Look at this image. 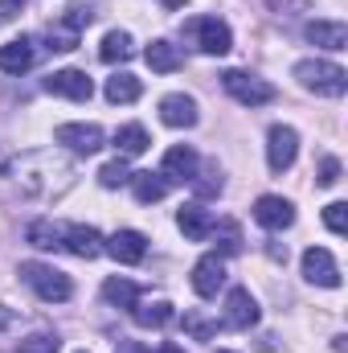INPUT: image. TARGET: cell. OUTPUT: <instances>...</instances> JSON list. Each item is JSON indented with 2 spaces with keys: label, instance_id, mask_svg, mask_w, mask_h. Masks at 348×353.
<instances>
[{
  "label": "cell",
  "instance_id": "obj_1",
  "mask_svg": "<svg viewBox=\"0 0 348 353\" xmlns=\"http://www.w3.org/2000/svg\"><path fill=\"white\" fill-rule=\"evenodd\" d=\"M295 79L303 90H316L324 99H340L348 90V70L336 62H324V58H303L295 62Z\"/></svg>",
  "mask_w": 348,
  "mask_h": 353
},
{
  "label": "cell",
  "instance_id": "obj_2",
  "mask_svg": "<svg viewBox=\"0 0 348 353\" xmlns=\"http://www.w3.org/2000/svg\"><path fill=\"white\" fill-rule=\"evenodd\" d=\"M21 279H25V283L37 292V300H45V304H62V300L74 296L70 275L58 271V267H50V263H21Z\"/></svg>",
  "mask_w": 348,
  "mask_h": 353
},
{
  "label": "cell",
  "instance_id": "obj_3",
  "mask_svg": "<svg viewBox=\"0 0 348 353\" xmlns=\"http://www.w3.org/2000/svg\"><path fill=\"white\" fill-rule=\"evenodd\" d=\"M221 87L234 103L242 107H262V103H274V87L259 79V74H246V70H226L221 74Z\"/></svg>",
  "mask_w": 348,
  "mask_h": 353
},
{
  "label": "cell",
  "instance_id": "obj_4",
  "mask_svg": "<svg viewBox=\"0 0 348 353\" xmlns=\"http://www.w3.org/2000/svg\"><path fill=\"white\" fill-rule=\"evenodd\" d=\"M188 33L197 37V50L209 54V58H226L234 50V33L221 17H201V21H188Z\"/></svg>",
  "mask_w": 348,
  "mask_h": 353
},
{
  "label": "cell",
  "instance_id": "obj_5",
  "mask_svg": "<svg viewBox=\"0 0 348 353\" xmlns=\"http://www.w3.org/2000/svg\"><path fill=\"white\" fill-rule=\"evenodd\" d=\"M295 157H299V132L287 128V123H274L266 132V165H270V173H287L295 165Z\"/></svg>",
  "mask_w": 348,
  "mask_h": 353
},
{
  "label": "cell",
  "instance_id": "obj_6",
  "mask_svg": "<svg viewBox=\"0 0 348 353\" xmlns=\"http://www.w3.org/2000/svg\"><path fill=\"white\" fill-rule=\"evenodd\" d=\"M54 140L58 144H66L70 152H78V157H94L98 148H102V128L98 123H62L58 132H54Z\"/></svg>",
  "mask_w": 348,
  "mask_h": 353
},
{
  "label": "cell",
  "instance_id": "obj_7",
  "mask_svg": "<svg viewBox=\"0 0 348 353\" xmlns=\"http://www.w3.org/2000/svg\"><path fill=\"white\" fill-rule=\"evenodd\" d=\"M226 329H254L259 325V300L246 292V288H230L226 292V316H221Z\"/></svg>",
  "mask_w": 348,
  "mask_h": 353
},
{
  "label": "cell",
  "instance_id": "obj_8",
  "mask_svg": "<svg viewBox=\"0 0 348 353\" xmlns=\"http://www.w3.org/2000/svg\"><path fill=\"white\" fill-rule=\"evenodd\" d=\"M303 279L307 283H320V288H340V267L332 259V251L307 247L303 251Z\"/></svg>",
  "mask_w": 348,
  "mask_h": 353
},
{
  "label": "cell",
  "instance_id": "obj_9",
  "mask_svg": "<svg viewBox=\"0 0 348 353\" xmlns=\"http://www.w3.org/2000/svg\"><path fill=\"white\" fill-rule=\"evenodd\" d=\"M102 251L115 259V263H144V255H148V239L140 234V230H115L107 243H102Z\"/></svg>",
  "mask_w": 348,
  "mask_h": 353
},
{
  "label": "cell",
  "instance_id": "obj_10",
  "mask_svg": "<svg viewBox=\"0 0 348 353\" xmlns=\"http://www.w3.org/2000/svg\"><path fill=\"white\" fill-rule=\"evenodd\" d=\"M254 222L266 226V230H287L295 222V205L287 197H274V193H262L254 201Z\"/></svg>",
  "mask_w": 348,
  "mask_h": 353
},
{
  "label": "cell",
  "instance_id": "obj_11",
  "mask_svg": "<svg viewBox=\"0 0 348 353\" xmlns=\"http://www.w3.org/2000/svg\"><path fill=\"white\" fill-rule=\"evenodd\" d=\"M45 90L50 94H62V99H74V103H87L90 94H94V83L87 79V70H58V74H50L45 79Z\"/></svg>",
  "mask_w": 348,
  "mask_h": 353
},
{
  "label": "cell",
  "instance_id": "obj_12",
  "mask_svg": "<svg viewBox=\"0 0 348 353\" xmlns=\"http://www.w3.org/2000/svg\"><path fill=\"white\" fill-rule=\"evenodd\" d=\"M197 152L188 148V144H173L168 152H164V161H160V176L168 181V185H184V181H193L197 173Z\"/></svg>",
  "mask_w": 348,
  "mask_h": 353
},
{
  "label": "cell",
  "instance_id": "obj_13",
  "mask_svg": "<svg viewBox=\"0 0 348 353\" xmlns=\"http://www.w3.org/2000/svg\"><path fill=\"white\" fill-rule=\"evenodd\" d=\"M102 243L107 239L94 226H62V247L70 255H78V259H98L102 255Z\"/></svg>",
  "mask_w": 348,
  "mask_h": 353
},
{
  "label": "cell",
  "instance_id": "obj_14",
  "mask_svg": "<svg viewBox=\"0 0 348 353\" xmlns=\"http://www.w3.org/2000/svg\"><path fill=\"white\" fill-rule=\"evenodd\" d=\"M226 288V263L217 259V255H205V259H197V267H193V292L197 296H217Z\"/></svg>",
  "mask_w": 348,
  "mask_h": 353
},
{
  "label": "cell",
  "instance_id": "obj_15",
  "mask_svg": "<svg viewBox=\"0 0 348 353\" xmlns=\"http://www.w3.org/2000/svg\"><path fill=\"white\" fill-rule=\"evenodd\" d=\"M160 119L168 128H197V119H201L197 115V99L193 94H180V90L176 94H164L160 99Z\"/></svg>",
  "mask_w": 348,
  "mask_h": 353
},
{
  "label": "cell",
  "instance_id": "obj_16",
  "mask_svg": "<svg viewBox=\"0 0 348 353\" xmlns=\"http://www.w3.org/2000/svg\"><path fill=\"white\" fill-rule=\"evenodd\" d=\"M213 222H217V218H213L205 205H197V201L176 210V226L184 230V239H188V243H205V239H209V230H213Z\"/></svg>",
  "mask_w": 348,
  "mask_h": 353
},
{
  "label": "cell",
  "instance_id": "obj_17",
  "mask_svg": "<svg viewBox=\"0 0 348 353\" xmlns=\"http://www.w3.org/2000/svg\"><path fill=\"white\" fill-rule=\"evenodd\" d=\"M303 37L312 41V46H320V50H348V25L345 21H312L307 29H303Z\"/></svg>",
  "mask_w": 348,
  "mask_h": 353
},
{
  "label": "cell",
  "instance_id": "obj_18",
  "mask_svg": "<svg viewBox=\"0 0 348 353\" xmlns=\"http://www.w3.org/2000/svg\"><path fill=\"white\" fill-rule=\"evenodd\" d=\"M33 66V41L29 37H12L0 46V70L4 74H25Z\"/></svg>",
  "mask_w": 348,
  "mask_h": 353
},
{
  "label": "cell",
  "instance_id": "obj_19",
  "mask_svg": "<svg viewBox=\"0 0 348 353\" xmlns=\"http://www.w3.org/2000/svg\"><path fill=\"white\" fill-rule=\"evenodd\" d=\"M127 312H131V316H135V325H144V329H164V325L176 316L168 300H135Z\"/></svg>",
  "mask_w": 348,
  "mask_h": 353
},
{
  "label": "cell",
  "instance_id": "obj_20",
  "mask_svg": "<svg viewBox=\"0 0 348 353\" xmlns=\"http://www.w3.org/2000/svg\"><path fill=\"white\" fill-rule=\"evenodd\" d=\"M131 54H135V41H131V33H123V29H111V33L102 37V46H98V58H102L107 66L127 62Z\"/></svg>",
  "mask_w": 348,
  "mask_h": 353
},
{
  "label": "cell",
  "instance_id": "obj_21",
  "mask_svg": "<svg viewBox=\"0 0 348 353\" xmlns=\"http://www.w3.org/2000/svg\"><path fill=\"white\" fill-rule=\"evenodd\" d=\"M148 144H152V136H148L144 123H123V128L115 132V148H119V157H140V152H148Z\"/></svg>",
  "mask_w": 348,
  "mask_h": 353
},
{
  "label": "cell",
  "instance_id": "obj_22",
  "mask_svg": "<svg viewBox=\"0 0 348 353\" xmlns=\"http://www.w3.org/2000/svg\"><path fill=\"white\" fill-rule=\"evenodd\" d=\"M131 189H135V201L140 205H152V201H164V193H168V181L160 173H131L127 181Z\"/></svg>",
  "mask_w": 348,
  "mask_h": 353
},
{
  "label": "cell",
  "instance_id": "obj_23",
  "mask_svg": "<svg viewBox=\"0 0 348 353\" xmlns=\"http://www.w3.org/2000/svg\"><path fill=\"white\" fill-rule=\"evenodd\" d=\"M144 58H148V66H152L156 74H173V70H180V50H176L173 41H152V46L144 50Z\"/></svg>",
  "mask_w": 348,
  "mask_h": 353
},
{
  "label": "cell",
  "instance_id": "obj_24",
  "mask_svg": "<svg viewBox=\"0 0 348 353\" xmlns=\"http://www.w3.org/2000/svg\"><path fill=\"white\" fill-rule=\"evenodd\" d=\"M140 90H144V83H140L135 74L119 70V74H111V79H107V103H135V99H140Z\"/></svg>",
  "mask_w": 348,
  "mask_h": 353
},
{
  "label": "cell",
  "instance_id": "obj_25",
  "mask_svg": "<svg viewBox=\"0 0 348 353\" xmlns=\"http://www.w3.org/2000/svg\"><path fill=\"white\" fill-rule=\"evenodd\" d=\"M209 239H217V251H213L217 259H230V255L242 251V230H238V222H213Z\"/></svg>",
  "mask_w": 348,
  "mask_h": 353
},
{
  "label": "cell",
  "instance_id": "obj_26",
  "mask_svg": "<svg viewBox=\"0 0 348 353\" xmlns=\"http://www.w3.org/2000/svg\"><path fill=\"white\" fill-rule=\"evenodd\" d=\"M102 300L115 304V308H131V304L140 300V288H135L131 279H123V275H111V279L102 283Z\"/></svg>",
  "mask_w": 348,
  "mask_h": 353
},
{
  "label": "cell",
  "instance_id": "obj_27",
  "mask_svg": "<svg viewBox=\"0 0 348 353\" xmlns=\"http://www.w3.org/2000/svg\"><path fill=\"white\" fill-rule=\"evenodd\" d=\"M25 239H29L37 251H54V247H62V226H54L50 218H37V222H29Z\"/></svg>",
  "mask_w": 348,
  "mask_h": 353
},
{
  "label": "cell",
  "instance_id": "obj_28",
  "mask_svg": "<svg viewBox=\"0 0 348 353\" xmlns=\"http://www.w3.org/2000/svg\"><path fill=\"white\" fill-rule=\"evenodd\" d=\"M188 185H193V193L205 201V197H217L226 181H221V169L209 161V165H197V173H193V181H188Z\"/></svg>",
  "mask_w": 348,
  "mask_h": 353
},
{
  "label": "cell",
  "instance_id": "obj_29",
  "mask_svg": "<svg viewBox=\"0 0 348 353\" xmlns=\"http://www.w3.org/2000/svg\"><path fill=\"white\" fill-rule=\"evenodd\" d=\"M127 181H131L127 157H119V161H107V165L98 169V185H102V189H119V185H127Z\"/></svg>",
  "mask_w": 348,
  "mask_h": 353
},
{
  "label": "cell",
  "instance_id": "obj_30",
  "mask_svg": "<svg viewBox=\"0 0 348 353\" xmlns=\"http://www.w3.org/2000/svg\"><path fill=\"white\" fill-rule=\"evenodd\" d=\"M324 226H328L332 234H345V230H348V205H345V201L324 205Z\"/></svg>",
  "mask_w": 348,
  "mask_h": 353
},
{
  "label": "cell",
  "instance_id": "obj_31",
  "mask_svg": "<svg viewBox=\"0 0 348 353\" xmlns=\"http://www.w3.org/2000/svg\"><path fill=\"white\" fill-rule=\"evenodd\" d=\"M17 353H58V337H54V333H33V337L21 341Z\"/></svg>",
  "mask_w": 348,
  "mask_h": 353
},
{
  "label": "cell",
  "instance_id": "obj_32",
  "mask_svg": "<svg viewBox=\"0 0 348 353\" xmlns=\"http://www.w3.org/2000/svg\"><path fill=\"white\" fill-rule=\"evenodd\" d=\"M184 329H188L193 337H201V341H209V337L217 333V325H209V321H201V316H193V312H184Z\"/></svg>",
  "mask_w": 348,
  "mask_h": 353
},
{
  "label": "cell",
  "instance_id": "obj_33",
  "mask_svg": "<svg viewBox=\"0 0 348 353\" xmlns=\"http://www.w3.org/2000/svg\"><path fill=\"white\" fill-rule=\"evenodd\" d=\"M90 21H94V12L78 4V8H70V12H66V21H62V25H66V29H74V33H83V29H87Z\"/></svg>",
  "mask_w": 348,
  "mask_h": 353
},
{
  "label": "cell",
  "instance_id": "obj_34",
  "mask_svg": "<svg viewBox=\"0 0 348 353\" xmlns=\"http://www.w3.org/2000/svg\"><path fill=\"white\" fill-rule=\"evenodd\" d=\"M316 181H320V185H336V181H340V161H336V157H324Z\"/></svg>",
  "mask_w": 348,
  "mask_h": 353
},
{
  "label": "cell",
  "instance_id": "obj_35",
  "mask_svg": "<svg viewBox=\"0 0 348 353\" xmlns=\"http://www.w3.org/2000/svg\"><path fill=\"white\" fill-rule=\"evenodd\" d=\"M74 46H78V33H74V29H62V33L50 29V50H62V54H66V50H74Z\"/></svg>",
  "mask_w": 348,
  "mask_h": 353
},
{
  "label": "cell",
  "instance_id": "obj_36",
  "mask_svg": "<svg viewBox=\"0 0 348 353\" xmlns=\"http://www.w3.org/2000/svg\"><path fill=\"white\" fill-rule=\"evenodd\" d=\"M17 12H21V0H0V25H4V21H12Z\"/></svg>",
  "mask_w": 348,
  "mask_h": 353
},
{
  "label": "cell",
  "instance_id": "obj_37",
  "mask_svg": "<svg viewBox=\"0 0 348 353\" xmlns=\"http://www.w3.org/2000/svg\"><path fill=\"white\" fill-rule=\"evenodd\" d=\"M266 4H270V8H274V12H283V8H287V4H291V8H299V12H303V8H307V0H266Z\"/></svg>",
  "mask_w": 348,
  "mask_h": 353
},
{
  "label": "cell",
  "instance_id": "obj_38",
  "mask_svg": "<svg viewBox=\"0 0 348 353\" xmlns=\"http://www.w3.org/2000/svg\"><path fill=\"white\" fill-rule=\"evenodd\" d=\"M115 353H148V345H140V341H115Z\"/></svg>",
  "mask_w": 348,
  "mask_h": 353
},
{
  "label": "cell",
  "instance_id": "obj_39",
  "mask_svg": "<svg viewBox=\"0 0 348 353\" xmlns=\"http://www.w3.org/2000/svg\"><path fill=\"white\" fill-rule=\"evenodd\" d=\"M12 321H17V312H12V308H8V304H0V329H8V325H12Z\"/></svg>",
  "mask_w": 348,
  "mask_h": 353
},
{
  "label": "cell",
  "instance_id": "obj_40",
  "mask_svg": "<svg viewBox=\"0 0 348 353\" xmlns=\"http://www.w3.org/2000/svg\"><path fill=\"white\" fill-rule=\"evenodd\" d=\"M156 353H184V350H180V345H173V341H164V345H160Z\"/></svg>",
  "mask_w": 348,
  "mask_h": 353
},
{
  "label": "cell",
  "instance_id": "obj_41",
  "mask_svg": "<svg viewBox=\"0 0 348 353\" xmlns=\"http://www.w3.org/2000/svg\"><path fill=\"white\" fill-rule=\"evenodd\" d=\"M164 4H168V8H180V4H184V0H164Z\"/></svg>",
  "mask_w": 348,
  "mask_h": 353
}]
</instances>
